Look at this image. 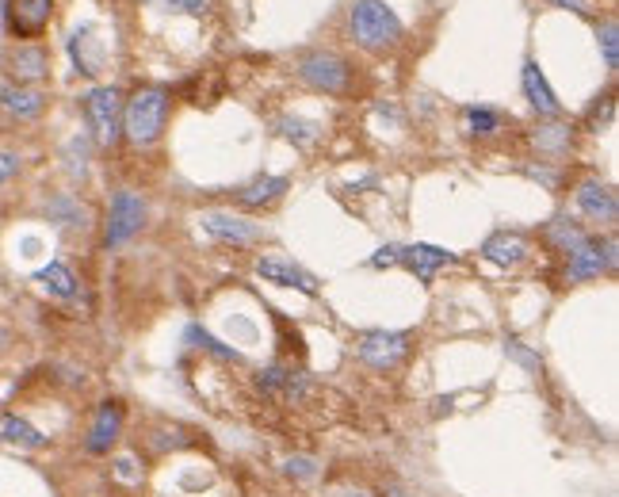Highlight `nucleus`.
Returning a JSON list of instances; mask_svg holds the SVG:
<instances>
[{"mask_svg":"<svg viewBox=\"0 0 619 497\" xmlns=\"http://www.w3.org/2000/svg\"><path fill=\"white\" fill-rule=\"evenodd\" d=\"M348 31H352L356 46L371 50V54L394 50V46L402 43V35H406L398 12L386 0H356L348 8Z\"/></svg>","mask_w":619,"mask_h":497,"instance_id":"obj_1","label":"nucleus"},{"mask_svg":"<svg viewBox=\"0 0 619 497\" xmlns=\"http://www.w3.org/2000/svg\"><path fill=\"white\" fill-rule=\"evenodd\" d=\"M169 123V92L161 85L138 88L123 100V138L130 146H153Z\"/></svg>","mask_w":619,"mask_h":497,"instance_id":"obj_2","label":"nucleus"},{"mask_svg":"<svg viewBox=\"0 0 619 497\" xmlns=\"http://www.w3.org/2000/svg\"><path fill=\"white\" fill-rule=\"evenodd\" d=\"M295 73H299L302 85H310L314 92H325V96H348L352 92V81H356V69L348 58L333 54V50H310L295 62Z\"/></svg>","mask_w":619,"mask_h":497,"instance_id":"obj_3","label":"nucleus"},{"mask_svg":"<svg viewBox=\"0 0 619 497\" xmlns=\"http://www.w3.org/2000/svg\"><path fill=\"white\" fill-rule=\"evenodd\" d=\"M146 215H150L146 199L134 192V188H119V192L111 195V207H107V226H104L107 249L127 245V241L146 226Z\"/></svg>","mask_w":619,"mask_h":497,"instance_id":"obj_4","label":"nucleus"},{"mask_svg":"<svg viewBox=\"0 0 619 497\" xmlns=\"http://www.w3.org/2000/svg\"><path fill=\"white\" fill-rule=\"evenodd\" d=\"M85 115L88 127L96 134L100 146H115L123 134V92L115 85H100L85 92Z\"/></svg>","mask_w":619,"mask_h":497,"instance_id":"obj_5","label":"nucleus"},{"mask_svg":"<svg viewBox=\"0 0 619 497\" xmlns=\"http://www.w3.org/2000/svg\"><path fill=\"white\" fill-rule=\"evenodd\" d=\"M257 387L264 398H272L279 406H306V398L314 394L310 375L295 364H268L264 371H257Z\"/></svg>","mask_w":619,"mask_h":497,"instance_id":"obj_6","label":"nucleus"},{"mask_svg":"<svg viewBox=\"0 0 619 497\" xmlns=\"http://www.w3.org/2000/svg\"><path fill=\"white\" fill-rule=\"evenodd\" d=\"M616 268V238H600L589 234L585 245H577L566 257V283H589Z\"/></svg>","mask_w":619,"mask_h":497,"instance_id":"obj_7","label":"nucleus"},{"mask_svg":"<svg viewBox=\"0 0 619 497\" xmlns=\"http://www.w3.org/2000/svg\"><path fill=\"white\" fill-rule=\"evenodd\" d=\"M409 341L413 337L398 333V329H371L356 341V356L371 371H394L409 356Z\"/></svg>","mask_w":619,"mask_h":497,"instance_id":"obj_8","label":"nucleus"},{"mask_svg":"<svg viewBox=\"0 0 619 497\" xmlns=\"http://www.w3.org/2000/svg\"><path fill=\"white\" fill-rule=\"evenodd\" d=\"M123 425H127V406H123L119 398H107V402H100L96 413H92V425H88V433H85V452L88 455H107L115 444H119Z\"/></svg>","mask_w":619,"mask_h":497,"instance_id":"obj_9","label":"nucleus"},{"mask_svg":"<svg viewBox=\"0 0 619 497\" xmlns=\"http://www.w3.org/2000/svg\"><path fill=\"white\" fill-rule=\"evenodd\" d=\"M574 203H577V211L589 218V222H597V226H612L619 218V203H616L612 184H604L597 176H585V180L577 184Z\"/></svg>","mask_w":619,"mask_h":497,"instance_id":"obj_10","label":"nucleus"},{"mask_svg":"<svg viewBox=\"0 0 619 497\" xmlns=\"http://www.w3.org/2000/svg\"><path fill=\"white\" fill-rule=\"evenodd\" d=\"M199 226L211 234L214 241H226V245H253L264 238V226L253 222L245 215H230V211H203Z\"/></svg>","mask_w":619,"mask_h":497,"instance_id":"obj_11","label":"nucleus"},{"mask_svg":"<svg viewBox=\"0 0 619 497\" xmlns=\"http://www.w3.org/2000/svg\"><path fill=\"white\" fill-rule=\"evenodd\" d=\"M398 264L402 268H409L417 280L432 283V276L440 272V268H448V264H455V253H448V249H436V245H398Z\"/></svg>","mask_w":619,"mask_h":497,"instance_id":"obj_12","label":"nucleus"},{"mask_svg":"<svg viewBox=\"0 0 619 497\" xmlns=\"http://www.w3.org/2000/svg\"><path fill=\"white\" fill-rule=\"evenodd\" d=\"M257 276H264L268 283H279V287H295V291H302V295H318V280L302 268V264H295V260H283V257H260L257 260Z\"/></svg>","mask_w":619,"mask_h":497,"instance_id":"obj_13","label":"nucleus"},{"mask_svg":"<svg viewBox=\"0 0 619 497\" xmlns=\"http://www.w3.org/2000/svg\"><path fill=\"white\" fill-rule=\"evenodd\" d=\"M528 253H532L528 238H520L513 230H497L482 241V260H490L493 268H516L528 260Z\"/></svg>","mask_w":619,"mask_h":497,"instance_id":"obj_14","label":"nucleus"},{"mask_svg":"<svg viewBox=\"0 0 619 497\" xmlns=\"http://www.w3.org/2000/svg\"><path fill=\"white\" fill-rule=\"evenodd\" d=\"M50 4L54 0H8V27H12V35H20V39H35L39 31L46 27L50 20Z\"/></svg>","mask_w":619,"mask_h":497,"instance_id":"obj_15","label":"nucleus"},{"mask_svg":"<svg viewBox=\"0 0 619 497\" xmlns=\"http://www.w3.org/2000/svg\"><path fill=\"white\" fill-rule=\"evenodd\" d=\"M520 88H524L528 104H532L539 115H547V119L562 115V104H558L555 88L547 85V77H543L539 62H524V69H520Z\"/></svg>","mask_w":619,"mask_h":497,"instance_id":"obj_16","label":"nucleus"},{"mask_svg":"<svg viewBox=\"0 0 619 497\" xmlns=\"http://www.w3.org/2000/svg\"><path fill=\"white\" fill-rule=\"evenodd\" d=\"M0 108L23 123H31L46 111V92H39L35 85H8L0 92Z\"/></svg>","mask_w":619,"mask_h":497,"instance_id":"obj_17","label":"nucleus"},{"mask_svg":"<svg viewBox=\"0 0 619 497\" xmlns=\"http://www.w3.org/2000/svg\"><path fill=\"white\" fill-rule=\"evenodd\" d=\"M8 73L16 77V85H35L50 73V58L43 46H16L8 54Z\"/></svg>","mask_w":619,"mask_h":497,"instance_id":"obj_18","label":"nucleus"},{"mask_svg":"<svg viewBox=\"0 0 619 497\" xmlns=\"http://www.w3.org/2000/svg\"><path fill=\"white\" fill-rule=\"evenodd\" d=\"M0 444H12V448H23V452H39V448H46V436L20 413H4L0 417Z\"/></svg>","mask_w":619,"mask_h":497,"instance_id":"obj_19","label":"nucleus"},{"mask_svg":"<svg viewBox=\"0 0 619 497\" xmlns=\"http://www.w3.org/2000/svg\"><path fill=\"white\" fill-rule=\"evenodd\" d=\"M287 188H291L287 176H257L253 184H245L237 192V203L241 207H272V203H279L287 195Z\"/></svg>","mask_w":619,"mask_h":497,"instance_id":"obj_20","label":"nucleus"},{"mask_svg":"<svg viewBox=\"0 0 619 497\" xmlns=\"http://www.w3.org/2000/svg\"><path fill=\"white\" fill-rule=\"evenodd\" d=\"M543 238L555 245L558 253H574L577 245H585V238H589V230L581 226V222H574L570 215H555L551 222H547V230H543Z\"/></svg>","mask_w":619,"mask_h":497,"instance_id":"obj_21","label":"nucleus"},{"mask_svg":"<svg viewBox=\"0 0 619 497\" xmlns=\"http://www.w3.org/2000/svg\"><path fill=\"white\" fill-rule=\"evenodd\" d=\"M35 283H39L43 291H50L54 299H73V295H77V276L69 272V264H62V260H50L46 268H39V272H35Z\"/></svg>","mask_w":619,"mask_h":497,"instance_id":"obj_22","label":"nucleus"},{"mask_svg":"<svg viewBox=\"0 0 619 497\" xmlns=\"http://www.w3.org/2000/svg\"><path fill=\"white\" fill-rule=\"evenodd\" d=\"M570 138H574V127H566V123H551V127H539L532 134L535 150L547 153V157H566L570 153Z\"/></svg>","mask_w":619,"mask_h":497,"instance_id":"obj_23","label":"nucleus"},{"mask_svg":"<svg viewBox=\"0 0 619 497\" xmlns=\"http://www.w3.org/2000/svg\"><path fill=\"white\" fill-rule=\"evenodd\" d=\"M463 123H467L470 138H493L505 119H501V111H493V108H467L463 111Z\"/></svg>","mask_w":619,"mask_h":497,"instance_id":"obj_24","label":"nucleus"},{"mask_svg":"<svg viewBox=\"0 0 619 497\" xmlns=\"http://www.w3.org/2000/svg\"><path fill=\"white\" fill-rule=\"evenodd\" d=\"M188 337H192V341H195L199 348H207L211 356H218V360H234V364L241 360V352H237V348L222 345L218 337H211V333H207V329H199V325H192V329H188Z\"/></svg>","mask_w":619,"mask_h":497,"instance_id":"obj_25","label":"nucleus"},{"mask_svg":"<svg viewBox=\"0 0 619 497\" xmlns=\"http://www.w3.org/2000/svg\"><path fill=\"white\" fill-rule=\"evenodd\" d=\"M279 130L291 138V142H299V146H310V142H318V134L321 130L314 127V123H302V119H279Z\"/></svg>","mask_w":619,"mask_h":497,"instance_id":"obj_26","label":"nucleus"},{"mask_svg":"<svg viewBox=\"0 0 619 497\" xmlns=\"http://www.w3.org/2000/svg\"><path fill=\"white\" fill-rule=\"evenodd\" d=\"M597 39H600V50H604V65H608V69H616L619 65V27H616V20L604 23V27L597 31Z\"/></svg>","mask_w":619,"mask_h":497,"instance_id":"obj_27","label":"nucleus"},{"mask_svg":"<svg viewBox=\"0 0 619 497\" xmlns=\"http://www.w3.org/2000/svg\"><path fill=\"white\" fill-rule=\"evenodd\" d=\"M20 153H12V150H0V188L4 184H12L16 176H20Z\"/></svg>","mask_w":619,"mask_h":497,"instance_id":"obj_28","label":"nucleus"},{"mask_svg":"<svg viewBox=\"0 0 619 497\" xmlns=\"http://www.w3.org/2000/svg\"><path fill=\"white\" fill-rule=\"evenodd\" d=\"M287 475L314 478V475H318V463H314V459H306V455H299V459H287Z\"/></svg>","mask_w":619,"mask_h":497,"instance_id":"obj_29","label":"nucleus"},{"mask_svg":"<svg viewBox=\"0 0 619 497\" xmlns=\"http://www.w3.org/2000/svg\"><path fill=\"white\" fill-rule=\"evenodd\" d=\"M176 12H188V16H207V0H161Z\"/></svg>","mask_w":619,"mask_h":497,"instance_id":"obj_30","label":"nucleus"},{"mask_svg":"<svg viewBox=\"0 0 619 497\" xmlns=\"http://www.w3.org/2000/svg\"><path fill=\"white\" fill-rule=\"evenodd\" d=\"M398 264V245H383L375 257H371V268H394Z\"/></svg>","mask_w":619,"mask_h":497,"instance_id":"obj_31","label":"nucleus"},{"mask_svg":"<svg viewBox=\"0 0 619 497\" xmlns=\"http://www.w3.org/2000/svg\"><path fill=\"white\" fill-rule=\"evenodd\" d=\"M558 8H570L577 16H593V8H589V0H555Z\"/></svg>","mask_w":619,"mask_h":497,"instance_id":"obj_32","label":"nucleus"},{"mask_svg":"<svg viewBox=\"0 0 619 497\" xmlns=\"http://www.w3.org/2000/svg\"><path fill=\"white\" fill-rule=\"evenodd\" d=\"M8 345H12V333H8V325L0 322V356L8 352Z\"/></svg>","mask_w":619,"mask_h":497,"instance_id":"obj_33","label":"nucleus"},{"mask_svg":"<svg viewBox=\"0 0 619 497\" xmlns=\"http://www.w3.org/2000/svg\"><path fill=\"white\" fill-rule=\"evenodd\" d=\"M348 497H375V494H348Z\"/></svg>","mask_w":619,"mask_h":497,"instance_id":"obj_34","label":"nucleus"}]
</instances>
